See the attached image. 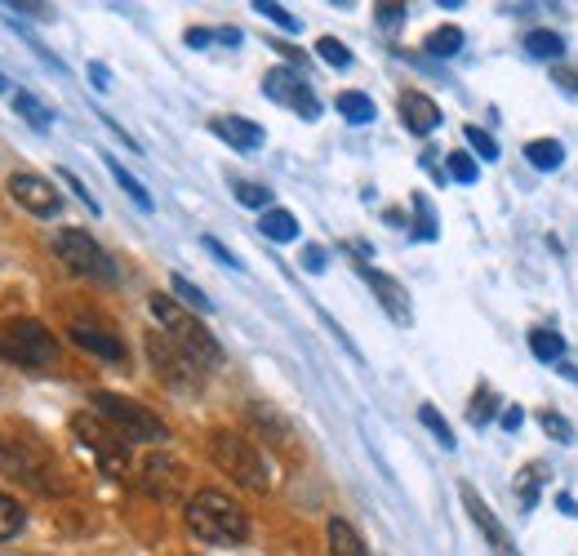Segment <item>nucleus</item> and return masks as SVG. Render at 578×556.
<instances>
[{"label":"nucleus","mask_w":578,"mask_h":556,"mask_svg":"<svg viewBox=\"0 0 578 556\" xmlns=\"http://www.w3.org/2000/svg\"><path fill=\"white\" fill-rule=\"evenodd\" d=\"M72 343L80 348V352H89V356H99V361H112V365H121L125 361V343L108 330V326H93V320H72Z\"/></svg>","instance_id":"nucleus-15"},{"label":"nucleus","mask_w":578,"mask_h":556,"mask_svg":"<svg viewBox=\"0 0 578 556\" xmlns=\"http://www.w3.org/2000/svg\"><path fill=\"white\" fill-rule=\"evenodd\" d=\"M5 89H10V80H5V72H0V94H5Z\"/></svg>","instance_id":"nucleus-51"},{"label":"nucleus","mask_w":578,"mask_h":556,"mask_svg":"<svg viewBox=\"0 0 578 556\" xmlns=\"http://www.w3.org/2000/svg\"><path fill=\"white\" fill-rule=\"evenodd\" d=\"M414 210H418V237L423 241H437V218H431L427 197H414Z\"/></svg>","instance_id":"nucleus-39"},{"label":"nucleus","mask_w":578,"mask_h":556,"mask_svg":"<svg viewBox=\"0 0 578 556\" xmlns=\"http://www.w3.org/2000/svg\"><path fill=\"white\" fill-rule=\"evenodd\" d=\"M152 316L161 320V326L169 330V339L191 356V361H197L201 369H214V365H223V348H218V339L201 326V320L197 316H187L169 294H152Z\"/></svg>","instance_id":"nucleus-4"},{"label":"nucleus","mask_w":578,"mask_h":556,"mask_svg":"<svg viewBox=\"0 0 578 556\" xmlns=\"http://www.w3.org/2000/svg\"><path fill=\"white\" fill-rule=\"evenodd\" d=\"M525 50H529V59H561V50H565V40L556 36V31H529L525 36Z\"/></svg>","instance_id":"nucleus-27"},{"label":"nucleus","mask_w":578,"mask_h":556,"mask_svg":"<svg viewBox=\"0 0 578 556\" xmlns=\"http://www.w3.org/2000/svg\"><path fill=\"white\" fill-rule=\"evenodd\" d=\"M458 494H463V507H467V517H472V526H476L480 534H486V539H490V543L499 547V556H512V552H516V543H512V534L503 530V521L494 517V507H490L486 498H480V494H476L472 485H463Z\"/></svg>","instance_id":"nucleus-14"},{"label":"nucleus","mask_w":578,"mask_h":556,"mask_svg":"<svg viewBox=\"0 0 578 556\" xmlns=\"http://www.w3.org/2000/svg\"><path fill=\"white\" fill-rule=\"evenodd\" d=\"M169 290H174V294H178V299H183L191 312H201V316H210V312H214V303L205 299V290H201V286H191L187 276H178V271L169 276Z\"/></svg>","instance_id":"nucleus-26"},{"label":"nucleus","mask_w":578,"mask_h":556,"mask_svg":"<svg viewBox=\"0 0 578 556\" xmlns=\"http://www.w3.org/2000/svg\"><path fill=\"white\" fill-rule=\"evenodd\" d=\"M148 361H152V369L161 375V383H169L178 392H191V388L201 383V365L191 361L169 334H148Z\"/></svg>","instance_id":"nucleus-9"},{"label":"nucleus","mask_w":578,"mask_h":556,"mask_svg":"<svg viewBox=\"0 0 578 556\" xmlns=\"http://www.w3.org/2000/svg\"><path fill=\"white\" fill-rule=\"evenodd\" d=\"M187 530L201 543H246L250 539V517L236 498L223 490H197L187 498Z\"/></svg>","instance_id":"nucleus-1"},{"label":"nucleus","mask_w":578,"mask_h":556,"mask_svg":"<svg viewBox=\"0 0 578 556\" xmlns=\"http://www.w3.org/2000/svg\"><path fill=\"white\" fill-rule=\"evenodd\" d=\"M418 424H423L431 437H437L445 450H454V432H450V424L441 419V409H437V405H418Z\"/></svg>","instance_id":"nucleus-30"},{"label":"nucleus","mask_w":578,"mask_h":556,"mask_svg":"<svg viewBox=\"0 0 578 556\" xmlns=\"http://www.w3.org/2000/svg\"><path fill=\"white\" fill-rule=\"evenodd\" d=\"M54 254L59 263H67V271L76 276H93V281H116V267L108 258V250L89 237L85 227H63L54 237Z\"/></svg>","instance_id":"nucleus-8"},{"label":"nucleus","mask_w":578,"mask_h":556,"mask_svg":"<svg viewBox=\"0 0 578 556\" xmlns=\"http://www.w3.org/2000/svg\"><path fill=\"white\" fill-rule=\"evenodd\" d=\"M397 108H401V121H405L410 134H431V129L441 125V108L431 103L427 94H418V89H405Z\"/></svg>","instance_id":"nucleus-17"},{"label":"nucleus","mask_w":578,"mask_h":556,"mask_svg":"<svg viewBox=\"0 0 578 556\" xmlns=\"http://www.w3.org/2000/svg\"><path fill=\"white\" fill-rule=\"evenodd\" d=\"M423 50H427L431 59H454V54L463 50V31H458V27H437V31L427 36Z\"/></svg>","instance_id":"nucleus-23"},{"label":"nucleus","mask_w":578,"mask_h":556,"mask_svg":"<svg viewBox=\"0 0 578 556\" xmlns=\"http://www.w3.org/2000/svg\"><path fill=\"white\" fill-rule=\"evenodd\" d=\"M529 352H535L539 361H561V352H565V339L561 334H552V330H535V334H529Z\"/></svg>","instance_id":"nucleus-31"},{"label":"nucleus","mask_w":578,"mask_h":556,"mask_svg":"<svg viewBox=\"0 0 578 556\" xmlns=\"http://www.w3.org/2000/svg\"><path fill=\"white\" fill-rule=\"evenodd\" d=\"M23 526H27L23 503H14L10 494H0V543H10L14 534H23Z\"/></svg>","instance_id":"nucleus-24"},{"label":"nucleus","mask_w":578,"mask_h":556,"mask_svg":"<svg viewBox=\"0 0 578 556\" xmlns=\"http://www.w3.org/2000/svg\"><path fill=\"white\" fill-rule=\"evenodd\" d=\"M556 369H561V375H565V379H569V383H578V365H569V361H561V365H556Z\"/></svg>","instance_id":"nucleus-50"},{"label":"nucleus","mask_w":578,"mask_h":556,"mask_svg":"<svg viewBox=\"0 0 578 556\" xmlns=\"http://www.w3.org/2000/svg\"><path fill=\"white\" fill-rule=\"evenodd\" d=\"M405 5H397V0H382V5H374V18H378V27H401L405 23Z\"/></svg>","instance_id":"nucleus-38"},{"label":"nucleus","mask_w":578,"mask_h":556,"mask_svg":"<svg viewBox=\"0 0 578 556\" xmlns=\"http://www.w3.org/2000/svg\"><path fill=\"white\" fill-rule=\"evenodd\" d=\"M59 178H63V182H67V188H72V192H76V197L85 201V210H89V214H99V201H93V197H89V188H85V182H80V178H76L72 169H59Z\"/></svg>","instance_id":"nucleus-40"},{"label":"nucleus","mask_w":578,"mask_h":556,"mask_svg":"<svg viewBox=\"0 0 578 556\" xmlns=\"http://www.w3.org/2000/svg\"><path fill=\"white\" fill-rule=\"evenodd\" d=\"M231 192H236V201L240 205H250V210H276L272 205V188H263V182H246V178H240V182H231Z\"/></svg>","instance_id":"nucleus-28"},{"label":"nucleus","mask_w":578,"mask_h":556,"mask_svg":"<svg viewBox=\"0 0 578 556\" xmlns=\"http://www.w3.org/2000/svg\"><path fill=\"white\" fill-rule=\"evenodd\" d=\"M520 424H525V409H520V405L503 409V432H520Z\"/></svg>","instance_id":"nucleus-44"},{"label":"nucleus","mask_w":578,"mask_h":556,"mask_svg":"<svg viewBox=\"0 0 578 556\" xmlns=\"http://www.w3.org/2000/svg\"><path fill=\"white\" fill-rule=\"evenodd\" d=\"M72 432H76V441L99 458V468L108 472V477H125L129 472V441L103 419V414H93V409H80V414H72Z\"/></svg>","instance_id":"nucleus-6"},{"label":"nucleus","mask_w":578,"mask_h":556,"mask_svg":"<svg viewBox=\"0 0 578 556\" xmlns=\"http://www.w3.org/2000/svg\"><path fill=\"white\" fill-rule=\"evenodd\" d=\"M210 129L223 138L227 148H236V152H254V148H263V129H259L254 121H246V116H214Z\"/></svg>","instance_id":"nucleus-16"},{"label":"nucleus","mask_w":578,"mask_h":556,"mask_svg":"<svg viewBox=\"0 0 578 556\" xmlns=\"http://www.w3.org/2000/svg\"><path fill=\"white\" fill-rule=\"evenodd\" d=\"M325 534H329V552H334V556H369V547L361 543V534H356L343 517H334V521L325 526Z\"/></svg>","instance_id":"nucleus-18"},{"label":"nucleus","mask_w":578,"mask_h":556,"mask_svg":"<svg viewBox=\"0 0 578 556\" xmlns=\"http://www.w3.org/2000/svg\"><path fill=\"white\" fill-rule=\"evenodd\" d=\"M138 481H142V490H148V498H156V503H178L187 494V468L169 454H152L148 463H142Z\"/></svg>","instance_id":"nucleus-12"},{"label":"nucleus","mask_w":578,"mask_h":556,"mask_svg":"<svg viewBox=\"0 0 578 556\" xmlns=\"http://www.w3.org/2000/svg\"><path fill=\"white\" fill-rule=\"evenodd\" d=\"M201 245H205V250H210V254H214V258H218L223 267H236V271H240V267H246V263H240V258H236V254H231V250H227L223 241H214V237H205Z\"/></svg>","instance_id":"nucleus-41"},{"label":"nucleus","mask_w":578,"mask_h":556,"mask_svg":"<svg viewBox=\"0 0 578 556\" xmlns=\"http://www.w3.org/2000/svg\"><path fill=\"white\" fill-rule=\"evenodd\" d=\"M525 161L535 169H543V174H552V169H561L565 148L556 143V138H535V143H525Z\"/></svg>","instance_id":"nucleus-22"},{"label":"nucleus","mask_w":578,"mask_h":556,"mask_svg":"<svg viewBox=\"0 0 578 556\" xmlns=\"http://www.w3.org/2000/svg\"><path fill=\"white\" fill-rule=\"evenodd\" d=\"M539 485H543V463H529V468L520 472V481H516V494H520L525 507L539 503Z\"/></svg>","instance_id":"nucleus-33"},{"label":"nucleus","mask_w":578,"mask_h":556,"mask_svg":"<svg viewBox=\"0 0 578 556\" xmlns=\"http://www.w3.org/2000/svg\"><path fill=\"white\" fill-rule=\"evenodd\" d=\"M356 271L369 281V290L378 294V303L388 307V316L397 320V326H410L414 320V312H410V294H405V286L401 281H392L388 271H378V267H369V263H356Z\"/></svg>","instance_id":"nucleus-13"},{"label":"nucleus","mask_w":578,"mask_h":556,"mask_svg":"<svg viewBox=\"0 0 578 556\" xmlns=\"http://www.w3.org/2000/svg\"><path fill=\"white\" fill-rule=\"evenodd\" d=\"M259 231L267 241H299V218L289 214V210H267L259 218Z\"/></svg>","instance_id":"nucleus-21"},{"label":"nucleus","mask_w":578,"mask_h":556,"mask_svg":"<svg viewBox=\"0 0 578 556\" xmlns=\"http://www.w3.org/2000/svg\"><path fill=\"white\" fill-rule=\"evenodd\" d=\"M556 507H561V513H565V517H574V521H578V503H574L569 494H561V498H556Z\"/></svg>","instance_id":"nucleus-49"},{"label":"nucleus","mask_w":578,"mask_h":556,"mask_svg":"<svg viewBox=\"0 0 578 556\" xmlns=\"http://www.w3.org/2000/svg\"><path fill=\"white\" fill-rule=\"evenodd\" d=\"M445 174H450L454 182H463V188H472V182L480 178V165H476V156H467V152H445Z\"/></svg>","instance_id":"nucleus-29"},{"label":"nucleus","mask_w":578,"mask_h":556,"mask_svg":"<svg viewBox=\"0 0 578 556\" xmlns=\"http://www.w3.org/2000/svg\"><path fill=\"white\" fill-rule=\"evenodd\" d=\"M463 138L472 143V152H476L480 161H499V143H494V138H490L486 129H480V125H467V129H463Z\"/></svg>","instance_id":"nucleus-34"},{"label":"nucleus","mask_w":578,"mask_h":556,"mask_svg":"<svg viewBox=\"0 0 578 556\" xmlns=\"http://www.w3.org/2000/svg\"><path fill=\"white\" fill-rule=\"evenodd\" d=\"M210 40H214V31H205V27H191V31H187V45H191V50H205Z\"/></svg>","instance_id":"nucleus-45"},{"label":"nucleus","mask_w":578,"mask_h":556,"mask_svg":"<svg viewBox=\"0 0 578 556\" xmlns=\"http://www.w3.org/2000/svg\"><path fill=\"white\" fill-rule=\"evenodd\" d=\"M89 80H93V89H112V72L103 63H89Z\"/></svg>","instance_id":"nucleus-43"},{"label":"nucleus","mask_w":578,"mask_h":556,"mask_svg":"<svg viewBox=\"0 0 578 556\" xmlns=\"http://www.w3.org/2000/svg\"><path fill=\"white\" fill-rule=\"evenodd\" d=\"M210 458H214V468H218L223 477H231L236 485H246V490H254V494L272 490L267 458H263L246 437H240V432L218 428V432L210 437Z\"/></svg>","instance_id":"nucleus-3"},{"label":"nucleus","mask_w":578,"mask_h":556,"mask_svg":"<svg viewBox=\"0 0 578 556\" xmlns=\"http://www.w3.org/2000/svg\"><path fill=\"white\" fill-rule=\"evenodd\" d=\"M10 14H32V18H50V5H10Z\"/></svg>","instance_id":"nucleus-46"},{"label":"nucleus","mask_w":578,"mask_h":556,"mask_svg":"<svg viewBox=\"0 0 578 556\" xmlns=\"http://www.w3.org/2000/svg\"><path fill=\"white\" fill-rule=\"evenodd\" d=\"M263 94H267L272 103L294 108L303 121H316V116H321V99L312 94V85H307L294 67H272V72L263 76Z\"/></svg>","instance_id":"nucleus-10"},{"label":"nucleus","mask_w":578,"mask_h":556,"mask_svg":"<svg viewBox=\"0 0 578 556\" xmlns=\"http://www.w3.org/2000/svg\"><path fill=\"white\" fill-rule=\"evenodd\" d=\"M467 419H472V428H486V424L494 419V392H490V388L476 392V401H472V409H467Z\"/></svg>","instance_id":"nucleus-35"},{"label":"nucleus","mask_w":578,"mask_h":556,"mask_svg":"<svg viewBox=\"0 0 578 556\" xmlns=\"http://www.w3.org/2000/svg\"><path fill=\"white\" fill-rule=\"evenodd\" d=\"M5 188H10L14 205H23V210L36 214V218H54V214L63 210V197L54 192V182H50V178H40V174L18 169V174H10Z\"/></svg>","instance_id":"nucleus-11"},{"label":"nucleus","mask_w":578,"mask_h":556,"mask_svg":"<svg viewBox=\"0 0 578 556\" xmlns=\"http://www.w3.org/2000/svg\"><path fill=\"white\" fill-rule=\"evenodd\" d=\"M214 40H223V45H240V31H236V27H218Z\"/></svg>","instance_id":"nucleus-48"},{"label":"nucleus","mask_w":578,"mask_h":556,"mask_svg":"<svg viewBox=\"0 0 578 556\" xmlns=\"http://www.w3.org/2000/svg\"><path fill=\"white\" fill-rule=\"evenodd\" d=\"M108 169H112V178L121 182V192H125V197H129V201H134V205H138L142 214H152V210H156L152 192H148V188H142V182H138V178H134V174H129V169H125V165H121L116 156H108Z\"/></svg>","instance_id":"nucleus-19"},{"label":"nucleus","mask_w":578,"mask_h":556,"mask_svg":"<svg viewBox=\"0 0 578 556\" xmlns=\"http://www.w3.org/2000/svg\"><path fill=\"white\" fill-rule=\"evenodd\" d=\"M556 85H565V89H569V94L578 99V76H574V72H556Z\"/></svg>","instance_id":"nucleus-47"},{"label":"nucleus","mask_w":578,"mask_h":556,"mask_svg":"<svg viewBox=\"0 0 578 556\" xmlns=\"http://www.w3.org/2000/svg\"><path fill=\"white\" fill-rule=\"evenodd\" d=\"M93 414H103V419L129 441V445H165L169 441V428L156 419L148 405H138L121 392H93Z\"/></svg>","instance_id":"nucleus-5"},{"label":"nucleus","mask_w":578,"mask_h":556,"mask_svg":"<svg viewBox=\"0 0 578 556\" xmlns=\"http://www.w3.org/2000/svg\"><path fill=\"white\" fill-rule=\"evenodd\" d=\"M543 432H548V437H556L561 445H565V441H574V424L565 419V414H556V409H548V414H543Z\"/></svg>","instance_id":"nucleus-37"},{"label":"nucleus","mask_w":578,"mask_h":556,"mask_svg":"<svg viewBox=\"0 0 578 556\" xmlns=\"http://www.w3.org/2000/svg\"><path fill=\"white\" fill-rule=\"evenodd\" d=\"M0 472L14 477V481L27 485V490H36V494H63V481H59L54 458L45 454L36 441H23V437L0 432Z\"/></svg>","instance_id":"nucleus-2"},{"label":"nucleus","mask_w":578,"mask_h":556,"mask_svg":"<svg viewBox=\"0 0 578 556\" xmlns=\"http://www.w3.org/2000/svg\"><path fill=\"white\" fill-rule=\"evenodd\" d=\"M14 112H18V116H23V121H27L32 129H40V134L54 125V112L45 108V103H40V99L32 94V89H14Z\"/></svg>","instance_id":"nucleus-20"},{"label":"nucleus","mask_w":578,"mask_h":556,"mask_svg":"<svg viewBox=\"0 0 578 556\" xmlns=\"http://www.w3.org/2000/svg\"><path fill=\"white\" fill-rule=\"evenodd\" d=\"M339 112H343V121H352V125H369V121H374V99L356 94V89H343V94H339Z\"/></svg>","instance_id":"nucleus-25"},{"label":"nucleus","mask_w":578,"mask_h":556,"mask_svg":"<svg viewBox=\"0 0 578 556\" xmlns=\"http://www.w3.org/2000/svg\"><path fill=\"white\" fill-rule=\"evenodd\" d=\"M0 356L23 365V369H45L59 361V339L40 326V320L23 316V320H10L0 326Z\"/></svg>","instance_id":"nucleus-7"},{"label":"nucleus","mask_w":578,"mask_h":556,"mask_svg":"<svg viewBox=\"0 0 578 556\" xmlns=\"http://www.w3.org/2000/svg\"><path fill=\"white\" fill-rule=\"evenodd\" d=\"M254 10H259L263 18H272L276 27H285V31H299V27H303V23H299L294 14H289L285 5H276V0H259V5H254Z\"/></svg>","instance_id":"nucleus-36"},{"label":"nucleus","mask_w":578,"mask_h":556,"mask_svg":"<svg viewBox=\"0 0 578 556\" xmlns=\"http://www.w3.org/2000/svg\"><path fill=\"white\" fill-rule=\"evenodd\" d=\"M325 263H329V254H325L321 245H307V250H303V271L321 276V271H325Z\"/></svg>","instance_id":"nucleus-42"},{"label":"nucleus","mask_w":578,"mask_h":556,"mask_svg":"<svg viewBox=\"0 0 578 556\" xmlns=\"http://www.w3.org/2000/svg\"><path fill=\"white\" fill-rule=\"evenodd\" d=\"M316 54H321L329 67H352V50H348L339 36H321V40H316Z\"/></svg>","instance_id":"nucleus-32"}]
</instances>
